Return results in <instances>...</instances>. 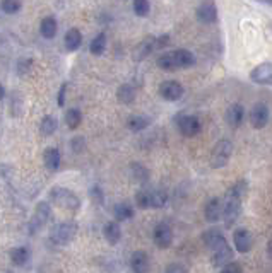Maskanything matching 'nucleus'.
<instances>
[{
  "label": "nucleus",
  "mask_w": 272,
  "mask_h": 273,
  "mask_svg": "<svg viewBox=\"0 0 272 273\" xmlns=\"http://www.w3.org/2000/svg\"><path fill=\"white\" fill-rule=\"evenodd\" d=\"M247 195V181L240 180L226 191V196H224V210H223V220L224 225L228 229H231L234 224H236L238 217L241 214V200L243 196Z\"/></svg>",
  "instance_id": "obj_1"
},
{
  "label": "nucleus",
  "mask_w": 272,
  "mask_h": 273,
  "mask_svg": "<svg viewBox=\"0 0 272 273\" xmlns=\"http://www.w3.org/2000/svg\"><path fill=\"white\" fill-rule=\"evenodd\" d=\"M50 201L55 207H58V209L72 212V214H76L81 209V198L74 191H70L64 186H57L50 191Z\"/></svg>",
  "instance_id": "obj_2"
},
{
  "label": "nucleus",
  "mask_w": 272,
  "mask_h": 273,
  "mask_svg": "<svg viewBox=\"0 0 272 273\" xmlns=\"http://www.w3.org/2000/svg\"><path fill=\"white\" fill-rule=\"evenodd\" d=\"M231 154H233L231 140L221 139L213 147V150H210V167H214V169L224 167L229 162V159H231Z\"/></svg>",
  "instance_id": "obj_3"
},
{
  "label": "nucleus",
  "mask_w": 272,
  "mask_h": 273,
  "mask_svg": "<svg viewBox=\"0 0 272 273\" xmlns=\"http://www.w3.org/2000/svg\"><path fill=\"white\" fill-rule=\"evenodd\" d=\"M77 236V224L76 222H60L50 229V239L55 244H69Z\"/></svg>",
  "instance_id": "obj_4"
},
{
  "label": "nucleus",
  "mask_w": 272,
  "mask_h": 273,
  "mask_svg": "<svg viewBox=\"0 0 272 273\" xmlns=\"http://www.w3.org/2000/svg\"><path fill=\"white\" fill-rule=\"evenodd\" d=\"M175 123H176V128L184 136H197L202 130V123L200 120L197 118L195 115H178L175 118Z\"/></svg>",
  "instance_id": "obj_5"
},
{
  "label": "nucleus",
  "mask_w": 272,
  "mask_h": 273,
  "mask_svg": "<svg viewBox=\"0 0 272 273\" xmlns=\"http://www.w3.org/2000/svg\"><path fill=\"white\" fill-rule=\"evenodd\" d=\"M159 96L163 97L165 101H170V103H175L178 99H182L185 94V89L178 81H165L159 84Z\"/></svg>",
  "instance_id": "obj_6"
},
{
  "label": "nucleus",
  "mask_w": 272,
  "mask_h": 273,
  "mask_svg": "<svg viewBox=\"0 0 272 273\" xmlns=\"http://www.w3.org/2000/svg\"><path fill=\"white\" fill-rule=\"evenodd\" d=\"M153 241L159 249H168L173 244V229L168 224H158L153 230Z\"/></svg>",
  "instance_id": "obj_7"
},
{
  "label": "nucleus",
  "mask_w": 272,
  "mask_h": 273,
  "mask_svg": "<svg viewBox=\"0 0 272 273\" xmlns=\"http://www.w3.org/2000/svg\"><path fill=\"white\" fill-rule=\"evenodd\" d=\"M223 210H224V201L223 198H209L207 203L204 205V219L207 220L209 224H216L223 219Z\"/></svg>",
  "instance_id": "obj_8"
},
{
  "label": "nucleus",
  "mask_w": 272,
  "mask_h": 273,
  "mask_svg": "<svg viewBox=\"0 0 272 273\" xmlns=\"http://www.w3.org/2000/svg\"><path fill=\"white\" fill-rule=\"evenodd\" d=\"M202 243H204L205 248L210 249V251H216V249H219V248H223V246H226V244H228L224 234L219 229H216V227H210L207 230H204V232H202Z\"/></svg>",
  "instance_id": "obj_9"
},
{
  "label": "nucleus",
  "mask_w": 272,
  "mask_h": 273,
  "mask_svg": "<svg viewBox=\"0 0 272 273\" xmlns=\"http://www.w3.org/2000/svg\"><path fill=\"white\" fill-rule=\"evenodd\" d=\"M269 118H270V111L264 103H257L255 106L252 108L250 111V125L253 128L260 130L269 123Z\"/></svg>",
  "instance_id": "obj_10"
},
{
  "label": "nucleus",
  "mask_w": 272,
  "mask_h": 273,
  "mask_svg": "<svg viewBox=\"0 0 272 273\" xmlns=\"http://www.w3.org/2000/svg\"><path fill=\"white\" fill-rule=\"evenodd\" d=\"M233 244L238 253H248L253 246V236L248 229H236L233 232Z\"/></svg>",
  "instance_id": "obj_11"
},
{
  "label": "nucleus",
  "mask_w": 272,
  "mask_h": 273,
  "mask_svg": "<svg viewBox=\"0 0 272 273\" xmlns=\"http://www.w3.org/2000/svg\"><path fill=\"white\" fill-rule=\"evenodd\" d=\"M51 217V207L48 201H40L36 205V210H35V215H33V220H31V230H38L40 227L48 224V220Z\"/></svg>",
  "instance_id": "obj_12"
},
{
  "label": "nucleus",
  "mask_w": 272,
  "mask_h": 273,
  "mask_svg": "<svg viewBox=\"0 0 272 273\" xmlns=\"http://www.w3.org/2000/svg\"><path fill=\"white\" fill-rule=\"evenodd\" d=\"M250 79L260 86H272V63L265 62L257 65L250 72Z\"/></svg>",
  "instance_id": "obj_13"
},
{
  "label": "nucleus",
  "mask_w": 272,
  "mask_h": 273,
  "mask_svg": "<svg viewBox=\"0 0 272 273\" xmlns=\"http://www.w3.org/2000/svg\"><path fill=\"white\" fill-rule=\"evenodd\" d=\"M130 268H132L134 273H149V270H151V258H149L146 251L137 249L130 256Z\"/></svg>",
  "instance_id": "obj_14"
},
{
  "label": "nucleus",
  "mask_w": 272,
  "mask_h": 273,
  "mask_svg": "<svg viewBox=\"0 0 272 273\" xmlns=\"http://www.w3.org/2000/svg\"><path fill=\"white\" fill-rule=\"evenodd\" d=\"M84 45V36L82 32L77 29V27H70V29L65 31L64 35V46L69 53H74V51L81 50V46Z\"/></svg>",
  "instance_id": "obj_15"
},
{
  "label": "nucleus",
  "mask_w": 272,
  "mask_h": 273,
  "mask_svg": "<svg viewBox=\"0 0 272 273\" xmlns=\"http://www.w3.org/2000/svg\"><path fill=\"white\" fill-rule=\"evenodd\" d=\"M197 21L202 22V24H214L218 21V9L213 2H204L197 7Z\"/></svg>",
  "instance_id": "obj_16"
},
{
  "label": "nucleus",
  "mask_w": 272,
  "mask_h": 273,
  "mask_svg": "<svg viewBox=\"0 0 272 273\" xmlns=\"http://www.w3.org/2000/svg\"><path fill=\"white\" fill-rule=\"evenodd\" d=\"M41 38L45 40H53L55 36L58 35V21L55 16H45L40 21V27H38Z\"/></svg>",
  "instance_id": "obj_17"
},
{
  "label": "nucleus",
  "mask_w": 272,
  "mask_h": 273,
  "mask_svg": "<svg viewBox=\"0 0 272 273\" xmlns=\"http://www.w3.org/2000/svg\"><path fill=\"white\" fill-rule=\"evenodd\" d=\"M171 55H173V60H175L176 69H190V67H194L197 62L195 55L192 53L190 50H185V48L173 50Z\"/></svg>",
  "instance_id": "obj_18"
},
{
  "label": "nucleus",
  "mask_w": 272,
  "mask_h": 273,
  "mask_svg": "<svg viewBox=\"0 0 272 273\" xmlns=\"http://www.w3.org/2000/svg\"><path fill=\"white\" fill-rule=\"evenodd\" d=\"M224 118H226V123L231 126V128H238L243 120H245V110H243L241 105H238V103H234L226 110V115H224Z\"/></svg>",
  "instance_id": "obj_19"
},
{
  "label": "nucleus",
  "mask_w": 272,
  "mask_h": 273,
  "mask_svg": "<svg viewBox=\"0 0 272 273\" xmlns=\"http://www.w3.org/2000/svg\"><path fill=\"white\" fill-rule=\"evenodd\" d=\"M103 236H105L106 243L110 244V246L118 244L120 239H122L120 222H116V220H110V222H106L105 225H103Z\"/></svg>",
  "instance_id": "obj_20"
},
{
  "label": "nucleus",
  "mask_w": 272,
  "mask_h": 273,
  "mask_svg": "<svg viewBox=\"0 0 272 273\" xmlns=\"http://www.w3.org/2000/svg\"><path fill=\"white\" fill-rule=\"evenodd\" d=\"M233 261V248L226 244V246L216 249L213 251V258H210V263H213L214 268H223L226 263Z\"/></svg>",
  "instance_id": "obj_21"
},
{
  "label": "nucleus",
  "mask_w": 272,
  "mask_h": 273,
  "mask_svg": "<svg viewBox=\"0 0 272 273\" xmlns=\"http://www.w3.org/2000/svg\"><path fill=\"white\" fill-rule=\"evenodd\" d=\"M60 162H62V155H60V150L57 147L45 149V152H43V164H45V167L48 169V171H51V173L58 171Z\"/></svg>",
  "instance_id": "obj_22"
},
{
  "label": "nucleus",
  "mask_w": 272,
  "mask_h": 273,
  "mask_svg": "<svg viewBox=\"0 0 272 273\" xmlns=\"http://www.w3.org/2000/svg\"><path fill=\"white\" fill-rule=\"evenodd\" d=\"M125 125L130 131L139 133V131H144L146 128H149V125H151V118L146 115H130L129 118H127Z\"/></svg>",
  "instance_id": "obj_23"
},
{
  "label": "nucleus",
  "mask_w": 272,
  "mask_h": 273,
  "mask_svg": "<svg viewBox=\"0 0 272 273\" xmlns=\"http://www.w3.org/2000/svg\"><path fill=\"white\" fill-rule=\"evenodd\" d=\"M154 50H156V46H154V36H147L146 40H142L134 48V60L140 62V60H144L146 56L151 55Z\"/></svg>",
  "instance_id": "obj_24"
},
{
  "label": "nucleus",
  "mask_w": 272,
  "mask_h": 273,
  "mask_svg": "<svg viewBox=\"0 0 272 273\" xmlns=\"http://www.w3.org/2000/svg\"><path fill=\"white\" fill-rule=\"evenodd\" d=\"M116 99H118L120 105H124V106L134 105L135 87L132 84H122V86H118V89H116Z\"/></svg>",
  "instance_id": "obj_25"
},
{
  "label": "nucleus",
  "mask_w": 272,
  "mask_h": 273,
  "mask_svg": "<svg viewBox=\"0 0 272 273\" xmlns=\"http://www.w3.org/2000/svg\"><path fill=\"white\" fill-rule=\"evenodd\" d=\"M29 258H31V253L26 246H17L9 251V260L16 266H24L26 263L29 261Z\"/></svg>",
  "instance_id": "obj_26"
},
{
  "label": "nucleus",
  "mask_w": 272,
  "mask_h": 273,
  "mask_svg": "<svg viewBox=\"0 0 272 273\" xmlns=\"http://www.w3.org/2000/svg\"><path fill=\"white\" fill-rule=\"evenodd\" d=\"M134 207L129 203V201H120V203H115L113 207V215L116 222H125V220H130L134 217Z\"/></svg>",
  "instance_id": "obj_27"
},
{
  "label": "nucleus",
  "mask_w": 272,
  "mask_h": 273,
  "mask_svg": "<svg viewBox=\"0 0 272 273\" xmlns=\"http://www.w3.org/2000/svg\"><path fill=\"white\" fill-rule=\"evenodd\" d=\"M106 45H108V38L106 32L101 31L93 38L91 43H89V53L95 55V56H101L106 51Z\"/></svg>",
  "instance_id": "obj_28"
},
{
  "label": "nucleus",
  "mask_w": 272,
  "mask_h": 273,
  "mask_svg": "<svg viewBox=\"0 0 272 273\" xmlns=\"http://www.w3.org/2000/svg\"><path fill=\"white\" fill-rule=\"evenodd\" d=\"M130 169V176H132V180L135 183H139V185H146L149 181V169L144 166V164L140 162H132L129 166Z\"/></svg>",
  "instance_id": "obj_29"
},
{
  "label": "nucleus",
  "mask_w": 272,
  "mask_h": 273,
  "mask_svg": "<svg viewBox=\"0 0 272 273\" xmlns=\"http://www.w3.org/2000/svg\"><path fill=\"white\" fill-rule=\"evenodd\" d=\"M64 121L69 130H77L82 123V113L77 108H69L64 115Z\"/></svg>",
  "instance_id": "obj_30"
},
{
  "label": "nucleus",
  "mask_w": 272,
  "mask_h": 273,
  "mask_svg": "<svg viewBox=\"0 0 272 273\" xmlns=\"http://www.w3.org/2000/svg\"><path fill=\"white\" fill-rule=\"evenodd\" d=\"M58 128V120L53 115L43 116V120L40 121V133L43 136H51Z\"/></svg>",
  "instance_id": "obj_31"
},
{
  "label": "nucleus",
  "mask_w": 272,
  "mask_h": 273,
  "mask_svg": "<svg viewBox=\"0 0 272 273\" xmlns=\"http://www.w3.org/2000/svg\"><path fill=\"white\" fill-rule=\"evenodd\" d=\"M22 9L21 0H0V11H2L6 16H16L19 14Z\"/></svg>",
  "instance_id": "obj_32"
},
{
  "label": "nucleus",
  "mask_w": 272,
  "mask_h": 273,
  "mask_svg": "<svg viewBox=\"0 0 272 273\" xmlns=\"http://www.w3.org/2000/svg\"><path fill=\"white\" fill-rule=\"evenodd\" d=\"M135 205H137L140 210L151 209V190L140 188V190L135 193Z\"/></svg>",
  "instance_id": "obj_33"
},
{
  "label": "nucleus",
  "mask_w": 272,
  "mask_h": 273,
  "mask_svg": "<svg viewBox=\"0 0 272 273\" xmlns=\"http://www.w3.org/2000/svg\"><path fill=\"white\" fill-rule=\"evenodd\" d=\"M156 65L161 70H166V72H171V70H176L175 67V60H173V55L171 51H165V53H161L158 56L156 60Z\"/></svg>",
  "instance_id": "obj_34"
},
{
  "label": "nucleus",
  "mask_w": 272,
  "mask_h": 273,
  "mask_svg": "<svg viewBox=\"0 0 272 273\" xmlns=\"http://www.w3.org/2000/svg\"><path fill=\"white\" fill-rule=\"evenodd\" d=\"M33 65H35V60H33L31 56H21V58L16 62V72H17V75L24 77V75H27L33 70Z\"/></svg>",
  "instance_id": "obj_35"
},
{
  "label": "nucleus",
  "mask_w": 272,
  "mask_h": 273,
  "mask_svg": "<svg viewBox=\"0 0 272 273\" xmlns=\"http://www.w3.org/2000/svg\"><path fill=\"white\" fill-rule=\"evenodd\" d=\"M132 11L137 17H146L151 12V4L149 0H132Z\"/></svg>",
  "instance_id": "obj_36"
},
{
  "label": "nucleus",
  "mask_w": 272,
  "mask_h": 273,
  "mask_svg": "<svg viewBox=\"0 0 272 273\" xmlns=\"http://www.w3.org/2000/svg\"><path fill=\"white\" fill-rule=\"evenodd\" d=\"M168 201V195L163 190H151V209H163Z\"/></svg>",
  "instance_id": "obj_37"
},
{
  "label": "nucleus",
  "mask_w": 272,
  "mask_h": 273,
  "mask_svg": "<svg viewBox=\"0 0 272 273\" xmlns=\"http://www.w3.org/2000/svg\"><path fill=\"white\" fill-rule=\"evenodd\" d=\"M9 108H11L12 116H17L22 111V97L19 96L17 91L9 94Z\"/></svg>",
  "instance_id": "obj_38"
},
{
  "label": "nucleus",
  "mask_w": 272,
  "mask_h": 273,
  "mask_svg": "<svg viewBox=\"0 0 272 273\" xmlns=\"http://www.w3.org/2000/svg\"><path fill=\"white\" fill-rule=\"evenodd\" d=\"M70 149H72L74 154H82L84 150H86V139L81 135L72 136V139H70Z\"/></svg>",
  "instance_id": "obj_39"
},
{
  "label": "nucleus",
  "mask_w": 272,
  "mask_h": 273,
  "mask_svg": "<svg viewBox=\"0 0 272 273\" xmlns=\"http://www.w3.org/2000/svg\"><path fill=\"white\" fill-rule=\"evenodd\" d=\"M89 196H91V200H95L98 205H101L103 201H105V193H103V190L98 185L89 190Z\"/></svg>",
  "instance_id": "obj_40"
},
{
  "label": "nucleus",
  "mask_w": 272,
  "mask_h": 273,
  "mask_svg": "<svg viewBox=\"0 0 272 273\" xmlns=\"http://www.w3.org/2000/svg\"><path fill=\"white\" fill-rule=\"evenodd\" d=\"M221 273H243V268L238 261H229L221 268Z\"/></svg>",
  "instance_id": "obj_41"
},
{
  "label": "nucleus",
  "mask_w": 272,
  "mask_h": 273,
  "mask_svg": "<svg viewBox=\"0 0 272 273\" xmlns=\"http://www.w3.org/2000/svg\"><path fill=\"white\" fill-rule=\"evenodd\" d=\"M171 38L170 35H161V36H156L154 38V46H156V50H165L168 45H170Z\"/></svg>",
  "instance_id": "obj_42"
},
{
  "label": "nucleus",
  "mask_w": 272,
  "mask_h": 273,
  "mask_svg": "<svg viewBox=\"0 0 272 273\" xmlns=\"http://www.w3.org/2000/svg\"><path fill=\"white\" fill-rule=\"evenodd\" d=\"M65 97H67V82H64L58 89V94H57V106L58 108H64L65 101H67Z\"/></svg>",
  "instance_id": "obj_43"
},
{
  "label": "nucleus",
  "mask_w": 272,
  "mask_h": 273,
  "mask_svg": "<svg viewBox=\"0 0 272 273\" xmlns=\"http://www.w3.org/2000/svg\"><path fill=\"white\" fill-rule=\"evenodd\" d=\"M165 273H189V271H187V268L182 263H170L166 266Z\"/></svg>",
  "instance_id": "obj_44"
},
{
  "label": "nucleus",
  "mask_w": 272,
  "mask_h": 273,
  "mask_svg": "<svg viewBox=\"0 0 272 273\" xmlns=\"http://www.w3.org/2000/svg\"><path fill=\"white\" fill-rule=\"evenodd\" d=\"M6 96H7V91H6V87H4V84L0 82V101L6 99Z\"/></svg>",
  "instance_id": "obj_45"
},
{
  "label": "nucleus",
  "mask_w": 272,
  "mask_h": 273,
  "mask_svg": "<svg viewBox=\"0 0 272 273\" xmlns=\"http://www.w3.org/2000/svg\"><path fill=\"white\" fill-rule=\"evenodd\" d=\"M267 253H269V256L272 258V239L269 241V244H267Z\"/></svg>",
  "instance_id": "obj_46"
},
{
  "label": "nucleus",
  "mask_w": 272,
  "mask_h": 273,
  "mask_svg": "<svg viewBox=\"0 0 272 273\" xmlns=\"http://www.w3.org/2000/svg\"><path fill=\"white\" fill-rule=\"evenodd\" d=\"M265 2H267V4H270V6H272V0H265Z\"/></svg>",
  "instance_id": "obj_47"
}]
</instances>
